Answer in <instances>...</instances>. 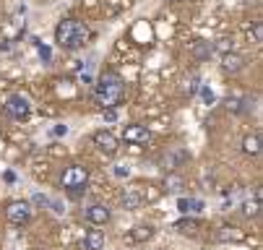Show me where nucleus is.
<instances>
[{"label": "nucleus", "mask_w": 263, "mask_h": 250, "mask_svg": "<svg viewBox=\"0 0 263 250\" xmlns=\"http://www.w3.org/2000/svg\"><path fill=\"white\" fill-rule=\"evenodd\" d=\"M89 26L84 21H76V18H65L55 26V42L63 47V50H79L86 45L89 40Z\"/></svg>", "instance_id": "obj_1"}, {"label": "nucleus", "mask_w": 263, "mask_h": 250, "mask_svg": "<svg viewBox=\"0 0 263 250\" xmlns=\"http://www.w3.org/2000/svg\"><path fill=\"white\" fill-rule=\"evenodd\" d=\"M123 97H125V84L120 81V76L118 73H104L102 81L97 84L94 99L107 110V107H118L123 102Z\"/></svg>", "instance_id": "obj_2"}, {"label": "nucleus", "mask_w": 263, "mask_h": 250, "mask_svg": "<svg viewBox=\"0 0 263 250\" xmlns=\"http://www.w3.org/2000/svg\"><path fill=\"white\" fill-rule=\"evenodd\" d=\"M63 188H68V190H73V188H86V183H89V172H86V167H81V164H70L65 172H63Z\"/></svg>", "instance_id": "obj_3"}, {"label": "nucleus", "mask_w": 263, "mask_h": 250, "mask_svg": "<svg viewBox=\"0 0 263 250\" xmlns=\"http://www.w3.org/2000/svg\"><path fill=\"white\" fill-rule=\"evenodd\" d=\"M91 141H94V146H97L99 151H104L107 157H115V154H118V149H120V141H118L115 136H112L109 130H97Z\"/></svg>", "instance_id": "obj_4"}, {"label": "nucleus", "mask_w": 263, "mask_h": 250, "mask_svg": "<svg viewBox=\"0 0 263 250\" xmlns=\"http://www.w3.org/2000/svg\"><path fill=\"white\" fill-rule=\"evenodd\" d=\"M6 217L11 224H26L29 217H31V206L26 201H11L8 208H6Z\"/></svg>", "instance_id": "obj_5"}, {"label": "nucleus", "mask_w": 263, "mask_h": 250, "mask_svg": "<svg viewBox=\"0 0 263 250\" xmlns=\"http://www.w3.org/2000/svg\"><path fill=\"white\" fill-rule=\"evenodd\" d=\"M6 112H8L11 118H16V120H26L29 112H31V104H29L26 97L16 94V97H11V99L6 102Z\"/></svg>", "instance_id": "obj_6"}, {"label": "nucleus", "mask_w": 263, "mask_h": 250, "mask_svg": "<svg viewBox=\"0 0 263 250\" xmlns=\"http://www.w3.org/2000/svg\"><path fill=\"white\" fill-rule=\"evenodd\" d=\"M191 159V154H187L185 149H180V146H175V149H170L164 157H162V167H164V172H175V167H180L182 162H187Z\"/></svg>", "instance_id": "obj_7"}, {"label": "nucleus", "mask_w": 263, "mask_h": 250, "mask_svg": "<svg viewBox=\"0 0 263 250\" xmlns=\"http://www.w3.org/2000/svg\"><path fill=\"white\" fill-rule=\"evenodd\" d=\"M245 68V57L240 52H224L221 55V70L224 73H240V70Z\"/></svg>", "instance_id": "obj_8"}, {"label": "nucleus", "mask_w": 263, "mask_h": 250, "mask_svg": "<svg viewBox=\"0 0 263 250\" xmlns=\"http://www.w3.org/2000/svg\"><path fill=\"white\" fill-rule=\"evenodd\" d=\"M86 222L94 224V227H104V224L109 222V208L102 206V203L89 206V208H86Z\"/></svg>", "instance_id": "obj_9"}, {"label": "nucleus", "mask_w": 263, "mask_h": 250, "mask_svg": "<svg viewBox=\"0 0 263 250\" xmlns=\"http://www.w3.org/2000/svg\"><path fill=\"white\" fill-rule=\"evenodd\" d=\"M216 240L219 242H245V232L235 224H224L216 229Z\"/></svg>", "instance_id": "obj_10"}, {"label": "nucleus", "mask_w": 263, "mask_h": 250, "mask_svg": "<svg viewBox=\"0 0 263 250\" xmlns=\"http://www.w3.org/2000/svg\"><path fill=\"white\" fill-rule=\"evenodd\" d=\"M152 237H154V227L152 224H136L128 232V242H133V245H141V242L152 240Z\"/></svg>", "instance_id": "obj_11"}, {"label": "nucleus", "mask_w": 263, "mask_h": 250, "mask_svg": "<svg viewBox=\"0 0 263 250\" xmlns=\"http://www.w3.org/2000/svg\"><path fill=\"white\" fill-rule=\"evenodd\" d=\"M123 138L128 141V144H146V141H148V130H146V125H128Z\"/></svg>", "instance_id": "obj_12"}, {"label": "nucleus", "mask_w": 263, "mask_h": 250, "mask_svg": "<svg viewBox=\"0 0 263 250\" xmlns=\"http://www.w3.org/2000/svg\"><path fill=\"white\" fill-rule=\"evenodd\" d=\"M104 247V235L99 229H89L84 237V250H102Z\"/></svg>", "instance_id": "obj_13"}, {"label": "nucleus", "mask_w": 263, "mask_h": 250, "mask_svg": "<svg viewBox=\"0 0 263 250\" xmlns=\"http://www.w3.org/2000/svg\"><path fill=\"white\" fill-rule=\"evenodd\" d=\"M198 227H201V222H198V219H193V217L175 222V229H177L180 235H196V232H198Z\"/></svg>", "instance_id": "obj_14"}, {"label": "nucleus", "mask_w": 263, "mask_h": 250, "mask_svg": "<svg viewBox=\"0 0 263 250\" xmlns=\"http://www.w3.org/2000/svg\"><path fill=\"white\" fill-rule=\"evenodd\" d=\"M182 185H185V183H182V177H180L177 172H167V175H164V190H167V193H180Z\"/></svg>", "instance_id": "obj_15"}, {"label": "nucleus", "mask_w": 263, "mask_h": 250, "mask_svg": "<svg viewBox=\"0 0 263 250\" xmlns=\"http://www.w3.org/2000/svg\"><path fill=\"white\" fill-rule=\"evenodd\" d=\"M177 208H180L182 214H198V211L203 208V203L196 201V198H180V201H177Z\"/></svg>", "instance_id": "obj_16"}, {"label": "nucleus", "mask_w": 263, "mask_h": 250, "mask_svg": "<svg viewBox=\"0 0 263 250\" xmlns=\"http://www.w3.org/2000/svg\"><path fill=\"white\" fill-rule=\"evenodd\" d=\"M242 151L245 154H260V136H245V141H242Z\"/></svg>", "instance_id": "obj_17"}, {"label": "nucleus", "mask_w": 263, "mask_h": 250, "mask_svg": "<svg viewBox=\"0 0 263 250\" xmlns=\"http://www.w3.org/2000/svg\"><path fill=\"white\" fill-rule=\"evenodd\" d=\"M141 203H143V196H141L136 188H133V190H128V193L123 196V206H125V208H130V211H133V208H138Z\"/></svg>", "instance_id": "obj_18"}, {"label": "nucleus", "mask_w": 263, "mask_h": 250, "mask_svg": "<svg viewBox=\"0 0 263 250\" xmlns=\"http://www.w3.org/2000/svg\"><path fill=\"white\" fill-rule=\"evenodd\" d=\"M211 50H214V47H211L209 42H203V40H198V42H193V55H196L198 60H203V57H209V55H211Z\"/></svg>", "instance_id": "obj_19"}, {"label": "nucleus", "mask_w": 263, "mask_h": 250, "mask_svg": "<svg viewBox=\"0 0 263 250\" xmlns=\"http://www.w3.org/2000/svg\"><path fill=\"white\" fill-rule=\"evenodd\" d=\"M242 214H245V217H258V214H260V201L258 198H248L245 203H242Z\"/></svg>", "instance_id": "obj_20"}, {"label": "nucleus", "mask_w": 263, "mask_h": 250, "mask_svg": "<svg viewBox=\"0 0 263 250\" xmlns=\"http://www.w3.org/2000/svg\"><path fill=\"white\" fill-rule=\"evenodd\" d=\"M250 34H253V42H263V24L255 21L253 29H250Z\"/></svg>", "instance_id": "obj_21"}, {"label": "nucleus", "mask_w": 263, "mask_h": 250, "mask_svg": "<svg viewBox=\"0 0 263 250\" xmlns=\"http://www.w3.org/2000/svg\"><path fill=\"white\" fill-rule=\"evenodd\" d=\"M227 110L230 112H242V99H230L227 102Z\"/></svg>", "instance_id": "obj_22"}, {"label": "nucleus", "mask_w": 263, "mask_h": 250, "mask_svg": "<svg viewBox=\"0 0 263 250\" xmlns=\"http://www.w3.org/2000/svg\"><path fill=\"white\" fill-rule=\"evenodd\" d=\"M198 91H201V97H203V102H206V104H211V102H214V91H211L209 86H198Z\"/></svg>", "instance_id": "obj_23"}, {"label": "nucleus", "mask_w": 263, "mask_h": 250, "mask_svg": "<svg viewBox=\"0 0 263 250\" xmlns=\"http://www.w3.org/2000/svg\"><path fill=\"white\" fill-rule=\"evenodd\" d=\"M104 120L107 123H115L118 120V110H115V107H107V110H104Z\"/></svg>", "instance_id": "obj_24"}, {"label": "nucleus", "mask_w": 263, "mask_h": 250, "mask_svg": "<svg viewBox=\"0 0 263 250\" xmlns=\"http://www.w3.org/2000/svg\"><path fill=\"white\" fill-rule=\"evenodd\" d=\"M34 203H40V206H50V198H47V196H42V193H36V196H34Z\"/></svg>", "instance_id": "obj_25"}, {"label": "nucleus", "mask_w": 263, "mask_h": 250, "mask_svg": "<svg viewBox=\"0 0 263 250\" xmlns=\"http://www.w3.org/2000/svg\"><path fill=\"white\" fill-rule=\"evenodd\" d=\"M40 55H42V60H50V47H40Z\"/></svg>", "instance_id": "obj_26"}, {"label": "nucleus", "mask_w": 263, "mask_h": 250, "mask_svg": "<svg viewBox=\"0 0 263 250\" xmlns=\"http://www.w3.org/2000/svg\"><path fill=\"white\" fill-rule=\"evenodd\" d=\"M65 133H68L65 125H58V128H55V136H65Z\"/></svg>", "instance_id": "obj_27"}, {"label": "nucleus", "mask_w": 263, "mask_h": 250, "mask_svg": "<svg viewBox=\"0 0 263 250\" xmlns=\"http://www.w3.org/2000/svg\"><path fill=\"white\" fill-rule=\"evenodd\" d=\"M115 175H118V177H123V175H128V167H125V169H123V167H118V169H115Z\"/></svg>", "instance_id": "obj_28"}, {"label": "nucleus", "mask_w": 263, "mask_h": 250, "mask_svg": "<svg viewBox=\"0 0 263 250\" xmlns=\"http://www.w3.org/2000/svg\"><path fill=\"white\" fill-rule=\"evenodd\" d=\"M172 3H180V0H172Z\"/></svg>", "instance_id": "obj_29"}]
</instances>
